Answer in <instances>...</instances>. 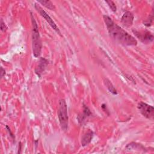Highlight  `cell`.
I'll list each match as a JSON object with an SVG mask.
<instances>
[{
  "label": "cell",
  "instance_id": "1",
  "mask_svg": "<svg viewBox=\"0 0 154 154\" xmlns=\"http://www.w3.org/2000/svg\"><path fill=\"white\" fill-rule=\"evenodd\" d=\"M103 20L106 26L110 36L119 42L127 46H135L137 44V40L129 34L123 28L115 23L107 15L103 16Z\"/></svg>",
  "mask_w": 154,
  "mask_h": 154
},
{
  "label": "cell",
  "instance_id": "2",
  "mask_svg": "<svg viewBox=\"0 0 154 154\" xmlns=\"http://www.w3.org/2000/svg\"><path fill=\"white\" fill-rule=\"evenodd\" d=\"M31 18L32 22V52L34 57H38L42 52V44L40 36L38 31V27L37 23L34 17V16L31 13Z\"/></svg>",
  "mask_w": 154,
  "mask_h": 154
},
{
  "label": "cell",
  "instance_id": "3",
  "mask_svg": "<svg viewBox=\"0 0 154 154\" xmlns=\"http://www.w3.org/2000/svg\"><path fill=\"white\" fill-rule=\"evenodd\" d=\"M58 117L61 128L63 130L66 131L68 128L69 118L67 115V104L64 99H60L58 103Z\"/></svg>",
  "mask_w": 154,
  "mask_h": 154
},
{
  "label": "cell",
  "instance_id": "4",
  "mask_svg": "<svg viewBox=\"0 0 154 154\" xmlns=\"http://www.w3.org/2000/svg\"><path fill=\"white\" fill-rule=\"evenodd\" d=\"M138 108L141 114L144 117L149 119H153L154 108L153 106L148 105L146 103L141 102L138 104Z\"/></svg>",
  "mask_w": 154,
  "mask_h": 154
},
{
  "label": "cell",
  "instance_id": "5",
  "mask_svg": "<svg viewBox=\"0 0 154 154\" xmlns=\"http://www.w3.org/2000/svg\"><path fill=\"white\" fill-rule=\"evenodd\" d=\"M34 7L35 10L38 12V13L47 21V22L49 24V25L53 29H54L58 34L61 35V32L60 31V29L57 26L56 23L54 22V21L52 19V18L48 14V13L38 4H34Z\"/></svg>",
  "mask_w": 154,
  "mask_h": 154
},
{
  "label": "cell",
  "instance_id": "6",
  "mask_svg": "<svg viewBox=\"0 0 154 154\" xmlns=\"http://www.w3.org/2000/svg\"><path fill=\"white\" fill-rule=\"evenodd\" d=\"M132 32L136 35V37L143 43H150L153 40V35L152 32L149 31L132 30Z\"/></svg>",
  "mask_w": 154,
  "mask_h": 154
},
{
  "label": "cell",
  "instance_id": "7",
  "mask_svg": "<svg viewBox=\"0 0 154 154\" xmlns=\"http://www.w3.org/2000/svg\"><path fill=\"white\" fill-rule=\"evenodd\" d=\"M134 18V15L132 14V13L130 11H126L122 17L121 22L124 26L129 27L133 23Z\"/></svg>",
  "mask_w": 154,
  "mask_h": 154
},
{
  "label": "cell",
  "instance_id": "8",
  "mask_svg": "<svg viewBox=\"0 0 154 154\" xmlns=\"http://www.w3.org/2000/svg\"><path fill=\"white\" fill-rule=\"evenodd\" d=\"M48 64V61L46 58L43 57H41L40 58L38 64L35 69V72L38 75V77H40L41 74L43 73V72L45 71Z\"/></svg>",
  "mask_w": 154,
  "mask_h": 154
},
{
  "label": "cell",
  "instance_id": "9",
  "mask_svg": "<svg viewBox=\"0 0 154 154\" xmlns=\"http://www.w3.org/2000/svg\"><path fill=\"white\" fill-rule=\"evenodd\" d=\"M93 132L91 130H88L87 132L83 135L81 138V145L82 146H85L87 144H88L93 137Z\"/></svg>",
  "mask_w": 154,
  "mask_h": 154
},
{
  "label": "cell",
  "instance_id": "10",
  "mask_svg": "<svg viewBox=\"0 0 154 154\" xmlns=\"http://www.w3.org/2000/svg\"><path fill=\"white\" fill-rule=\"evenodd\" d=\"M104 83H105V86L106 87V88H108V90H109V91L111 93H112V94H114V95L117 94V91L116 89L115 88V87H114L112 84L111 82V81L108 79H107V78L104 79Z\"/></svg>",
  "mask_w": 154,
  "mask_h": 154
},
{
  "label": "cell",
  "instance_id": "11",
  "mask_svg": "<svg viewBox=\"0 0 154 154\" xmlns=\"http://www.w3.org/2000/svg\"><path fill=\"white\" fill-rule=\"evenodd\" d=\"M38 3L41 4L47 8L51 10H54L55 9V5L53 4V3L49 1V0H42V1H38Z\"/></svg>",
  "mask_w": 154,
  "mask_h": 154
},
{
  "label": "cell",
  "instance_id": "12",
  "mask_svg": "<svg viewBox=\"0 0 154 154\" xmlns=\"http://www.w3.org/2000/svg\"><path fill=\"white\" fill-rule=\"evenodd\" d=\"M126 149H142L144 150L145 148L141 144H138L136 143H131L126 146Z\"/></svg>",
  "mask_w": 154,
  "mask_h": 154
},
{
  "label": "cell",
  "instance_id": "13",
  "mask_svg": "<svg viewBox=\"0 0 154 154\" xmlns=\"http://www.w3.org/2000/svg\"><path fill=\"white\" fill-rule=\"evenodd\" d=\"M105 2L107 3V4L108 5V6L109 7V8L111 9V10L114 12H116L117 10V7L116 5V4H114V2L112 1H105Z\"/></svg>",
  "mask_w": 154,
  "mask_h": 154
},
{
  "label": "cell",
  "instance_id": "14",
  "mask_svg": "<svg viewBox=\"0 0 154 154\" xmlns=\"http://www.w3.org/2000/svg\"><path fill=\"white\" fill-rule=\"evenodd\" d=\"M153 12H152L150 16H149V17L147 19L145 20L143 22L144 25L146 26H150L152 25V21H153Z\"/></svg>",
  "mask_w": 154,
  "mask_h": 154
},
{
  "label": "cell",
  "instance_id": "15",
  "mask_svg": "<svg viewBox=\"0 0 154 154\" xmlns=\"http://www.w3.org/2000/svg\"><path fill=\"white\" fill-rule=\"evenodd\" d=\"M83 114L87 117H89V116H90L91 115V111H90V110L89 109V108L87 106H85V105H84V106H83Z\"/></svg>",
  "mask_w": 154,
  "mask_h": 154
},
{
  "label": "cell",
  "instance_id": "16",
  "mask_svg": "<svg viewBox=\"0 0 154 154\" xmlns=\"http://www.w3.org/2000/svg\"><path fill=\"white\" fill-rule=\"evenodd\" d=\"M1 29L2 31H5L7 29V26H5V23L4 22V21L2 19L1 20Z\"/></svg>",
  "mask_w": 154,
  "mask_h": 154
},
{
  "label": "cell",
  "instance_id": "17",
  "mask_svg": "<svg viewBox=\"0 0 154 154\" xmlns=\"http://www.w3.org/2000/svg\"><path fill=\"white\" fill-rule=\"evenodd\" d=\"M1 77H3L4 75H5V70L3 69V67H1Z\"/></svg>",
  "mask_w": 154,
  "mask_h": 154
}]
</instances>
